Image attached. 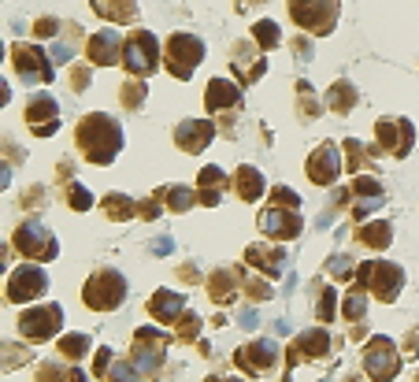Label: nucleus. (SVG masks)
<instances>
[{"mask_svg": "<svg viewBox=\"0 0 419 382\" xmlns=\"http://www.w3.org/2000/svg\"><path fill=\"white\" fill-rule=\"evenodd\" d=\"M375 138H378V149L386 156H394V160H404L415 149V126L404 115H383L375 123Z\"/></svg>", "mask_w": 419, "mask_h": 382, "instance_id": "nucleus-14", "label": "nucleus"}, {"mask_svg": "<svg viewBox=\"0 0 419 382\" xmlns=\"http://www.w3.org/2000/svg\"><path fill=\"white\" fill-rule=\"evenodd\" d=\"M204 382H245V378H234V375H208Z\"/></svg>", "mask_w": 419, "mask_h": 382, "instance_id": "nucleus-58", "label": "nucleus"}, {"mask_svg": "<svg viewBox=\"0 0 419 382\" xmlns=\"http://www.w3.org/2000/svg\"><path fill=\"white\" fill-rule=\"evenodd\" d=\"M22 119L37 138H52L60 130V100L52 93H34L22 108Z\"/></svg>", "mask_w": 419, "mask_h": 382, "instance_id": "nucleus-18", "label": "nucleus"}, {"mask_svg": "<svg viewBox=\"0 0 419 382\" xmlns=\"http://www.w3.org/2000/svg\"><path fill=\"white\" fill-rule=\"evenodd\" d=\"M334 349H338V341H334L331 331H326V323L323 327H308V331L293 334V341L286 345L282 382H290V371H293L297 364H323V360H331Z\"/></svg>", "mask_w": 419, "mask_h": 382, "instance_id": "nucleus-4", "label": "nucleus"}, {"mask_svg": "<svg viewBox=\"0 0 419 382\" xmlns=\"http://www.w3.org/2000/svg\"><path fill=\"white\" fill-rule=\"evenodd\" d=\"M357 268H360V263L352 260L349 253H334L331 260H326V275H331V279H342V282L357 279Z\"/></svg>", "mask_w": 419, "mask_h": 382, "instance_id": "nucleus-44", "label": "nucleus"}, {"mask_svg": "<svg viewBox=\"0 0 419 382\" xmlns=\"http://www.w3.org/2000/svg\"><path fill=\"white\" fill-rule=\"evenodd\" d=\"M360 364L368 371L371 382H394L401 375V364H404V353L397 349L394 338L386 334H371L364 341V353H360Z\"/></svg>", "mask_w": 419, "mask_h": 382, "instance_id": "nucleus-5", "label": "nucleus"}, {"mask_svg": "<svg viewBox=\"0 0 419 382\" xmlns=\"http://www.w3.org/2000/svg\"><path fill=\"white\" fill-rule=\"evenodd\" d=\"M175 145L182 152H189V156H201L208 145L215 141V123L212 119H182L175 126Z\"/></svg>", "mask_w": 419, "mask_h": 382, "instance_id": "nucleus-24", "label": "nucleus"}, {"mask_svg": "<svg viewBox=\"0 0 419 382\" xmlns=\"http://www.w3.org/2000/svg\"><path fill=\"white\" fill-rule=\"evenodd\" d=\"M34 382H74V364H60V360H41L37 364Z\"/></svg>", "mask_w": 419, "mask_h": 382, "instance_id": "nucleus-40", "label": "nucleus"}, {"mask_svg": "<svg viewBox=\"0 0 419 382\" xmlns=\"http://www.w3.org/2000/svg\"><path fill=\"white\" fill-rule=\"evenodd\" d=\"M352 186V204H349V212L357 223L364 219H371V212H378V208L386 204V190H383V182L371 178V175H357L349 182Z\"/></svg>", "mask_w": 419, "mask_h": 382, "instance_id": "nucleus-20", "label": "nucleus"}, {"mask_svg": "<svg viewBox=\"0 0 419 382\" xmlns=\"http://www.w3.org/2000/svg\"><path fill=\"white\" fill-rule=\"evenodd\" d=\"M264 190H267V182H264V175H260V167H253V164H241L238 171H234V193L241 197V201H260L264 197Z\"/></svg>", "mask_w": 419, "mask_h": 382, "instance_id": "nucleus-31", "label": "nucleus"}, {"mask_svg": "<svg viewBox=\"0 0 419 382\" xmlns=\"http://www.w3.org/2000/svg\"><path fill=\"white\" fill-rule=\"evenodd\" d=\"M171 249H175L171 238H156V242H152V253H171Z\"/></svg>", "mask_w": 419, "mask_h": 382, "instance_id": "nucleus-56", "label": "nucleus"}, {"mask_svg": "<svg viewBox=\"0 0 419 382\" xmlns=\"http://www.w3.org/2000/svg\"><path fill=\"white\" fill-rule=\"evenodd\" d=\"M160 63H164V48L156 41V34L145 30V26H138L123 41V67L134 78H149V74L160 71Z\"/></svg>", "mask_w": 419, "mask_h": 382, "instance_id": "nucleus-9", "label": "nucleus"}, {"mask_svg": "<svg viewBox=\"0 0 419 382\" xmlns=\"http://www.w3.org/2000/svg\"><path fill=\"white\" fill-rule=\"evenodd\" d=\"M204 108L208 112H234V108H241V86L234 82V78H222L215 74L212 82H208L204 89Z\"/></svg>", "mask_w": 419, "mask_h": 382, "instance_id": "nucleus-26", "label": "nucleus"}, {"mask_svg": "<svg viewBox=\"0 0 419 382\" xmlns=\"http://www.w3.org/2000/svg\"><path fill=\"white\" fill-rule=\"evenodd\" d=\"M312 294H316V315H319V323H334L338 320V305H342L338 286H331L326 279H316V282H312Z\"/></svg>", "mask_w": 419, "mask_h": 382, "instance_id": "nucleus-32", "label": "nucleus"}, {"mask_svg": "<svg viewBox=\"0 0 419 382\" xmlns=\"http://www.w3.org/2000/svg\"><path fill=\"white\" fill-rule=\"evenodd\" d=\"M11 249H15L19 256H26V260H34V263H52V260L60 256L56 234H52L41 219L19 223V227L11 230Z\"/></svg>", "mask_w": 419, "mask_h": 382, "instance_id": "nucleus-6", "label": "nucleus"}, {"mask_svg": "<svg viewBox=\"0 0 419 382\" xmlns=\"http://www.w3.org/2000/svg\"><path fill=\"white\" fill-rule=\"evenodd\" d=\"M293 52H297V60H300V63H305V60L312 56V52H308V41H305V37H300V41H293Z\"/></svg>", "mask_w": 419, "mask_h": 382, "instance_id": "nucleus-57", "label": "nucleus"}, {"mask_svg": "<svg viewBox=\"0 0 419 382\" xmlns=\"http://www.w3.org/2000/svg\"><path fill=\"white\" fill-rule=\"evenodd\" d=\"M123 41L126 37H119V30H112V26L89 34V41H86L89 63H93V67H115V63H123Z\"/></svg>", "mask_w": 419, "mask_h": 382, "instance_id": "nucleus-23", "label": "nucleus"}, {"mask_svg": "<svg viewBox=\"0 0 419 382\" xmlns=\"http://www.w3.org/2000/svg\"><path fill=\"white\" fill-rule=\"evenodd\" d=\"M241 279H245V268H238V263H227V268H215L212 275H208V297H212L215 308H230L234 301H238L241 294Z\"/></svg>", "mask_w": 419, "mask_h": 382, "instance_id": "nucleus-21", "label": "nucleus"}, {"mask_svg": "<svg viewBox=\"0 0 419 382\" xmlns=\"http://www.w3.org/2000/svg\"><path fill=\"white\" fill-rule=\"evenodd\" d=\"M271 204H282V208H300V197H297V190H290V186H274V190H271Z\"/></svg>", "mask_w": 419, "mask_h": 382, "instance_id": "nucleus-47", "label": "nucleus"}, {"mask_svg": "<svg viewBox=\"0 0 419 382\" xmlns=\"http://www.w3.org/2000/svg\"><path fill=\"white\" fill-rule=\"evenodd\" d=\"M319 382H334V378H319Z\"/></svg>", "mask_w": 419, "mask_h": 382, "instance_id": "nucleus-60", "label": "nucleus"}, {"mask_svg": "<svg viewBox=\"0 0 419 382\" xmlns=\"http://www.w3.org/2000/svg\"><path fill=\"white\" fill-rule=\"evenodd\" d=\"M368 297L360 286H349V294L342 297V320L349 323V338H364V320H368Z\"/></svg>", "mask_w": 419, "mask_h": 382, "instance_id": "nucleus-27", "label": "nucleus"}, {"mask_svg": "<svg viewBox=\"0 0 419 382\" xmlns=\"http://www.w3.org/2000/svg\"><path fill=\"white\" fill-rule=\"evenodd\" d=\"M342 152H345V171H357V175H360L364 167H371V160H375L383 149H378V145L371 149V145H364L360 138H345V141H342Z\"/></svg>", "mask_w": 419, "mask_h": 382, "instance_id": "nucleus-36", "label": "nucleus"}, {"mask_svg": "<svg viewBox=\"0 0 419 382\" xmlns=\"http://www.w3.org/2000/svg\"><path fill=\"white\" fill-rule=\"evenodd\" d=\"M201 63H204V41L197 34L178 30V34H171L164 41V67H167L171 78H178V82H186Z\"/></svg>", "mask_w": 419, "mask_h": 382, "instance_id": "nucleus-8", "label": "nucleus"}, {"mask_svg": "<svg viewBox=\"0 0 419 382\" xmlns=\"http://www.w3.org/2000/svg\"><path fill=\"white\" fill-rule=\"evenodd\" d=\"M89 4H93V11L100 19H108L115 26L138 19V0H89Z\"/></svg>", "mask_w": 419, "mask_h": 382, "instance_id": "nucleus-34", "label": "nucleus"}, {"mask_svg": "<svg viewBox=\"0 0 419 382\" xmlns=\"http://www.w3.org/2000/svg\"><path fill=\"white\" fill-rule=\"evenodd\" d=\"M71 45L67 41H56V45H52V60H56V63H63V60H71Z\"/></svg>", "mask_w": 419, "mask_h": 382, "instance_id": "nucleus-53", "label": "nucleus"}, {"mask_svg": "<svg viewBox=\"0 0 419 382\" xmlns=\"http://www.w3.org/2000/svg\"><path fill=\"white\" fill-rule=\"evenodd\" d=\"M71 89L74 93H86L89 89V71L86 67H71Z\"/></svg>", "mask_w": 419, "mask_h": 382, "instance_id": "nucleus-51", "label": "nucleus"}, {"mask_svg": "<svg viewBox=\"0 0 419 382\" xmlns=\"http://www.w3.org/2000/svg\"><path fill=\"white\" fill-rule=\"evenodd\" d=\"M245 268H253L260 275H267V279H282V271L290 268V256H286L282 245H267V242H253L245 249Z\"/></svg>", "mask_w": 419, "mask_h": 382, "instance_id": "nucleus-22", "label": "nucleus"}, {"mask_svg": "<svg viewBox=\"0 0 419 382\" xmlns=\"http://www.w3.org/2000/svg\"><path fill=\"white\" fill-rule=\"evenodd\" d=\"M74 145L93 167H108L115 156L123 152V126H119L115 115L89 112L74 126Z\"/></svg>", "mask_w": 419, "mask_h": 382, "instance_id": "nucleus-1", "label": "nucleus"}, {"mask_svg": "<svg viewBox=\"0 0 419 382\" xmlns=\"http://www.w3.org/2000/svg\"><path fill=\"white\" fill-rule=\"evenodd\" d=\"M360 100V89L349 82V78H342V82H334L331 89H326V108L338 112V115H349L352 108H357Z\"/></svg>", "mask_w": 419, "mask_h": 382, "instance_id": "nucleus-35", "label": "nucleus"}, {"mask_svg": "<svg viewBox=\"0 0 419 382\" xmlns=\"http://www.w3.org/2000/svg\"><path fill=\"white\" fill-rule=\"evenodd\" d=\"M297 100H300V119H319V100H316V93H312V86L300 78L297 82Z\"/></svg>", "mask_w": 419, "mask_h": 382, "instance_id": "nucleus-45", "label": "nucleus"}, {"mask_svg": "<svg viewBox=\"0 0 419 382\" xmlns=\"http://www.w3.org/2000/svg\"><path fill=\"white\" fill-rule=\"evenodd\" d=\"M282 360H286V349L274 338H253V341H245V345H238V353H234V367H238L241 375H253V378L279 371Z\"/></svg>", "mask_w": 419, "mask_h": 382, "instance_id": "nucleus-11", "label": "nucleus"}, {"mask_svg": "<svg viewBox=\"0 0 419 382\" xmlns=\"http://www.w3.org/2000/svg\"><path fill=\"white\" fill-rule=\"evenodd\" d=\"M357 242L364 249H375V253H383V249L394 245V227H390L386 219H364L357 227Z\"/></svg>", "mask_w": 419, "mask_h": 382, "instance_id": "nucleus-30", "label": "nucleus"}, {"mask_svg": "<svg viewBox=\"0 0 419 382\" xmlns=\"http://www.w3.org/2000/svg\"><path fill=\"white\" fill-rule=\"evenodd\" d=\"M89 349H93V338L82 334V331H78V334H63V338H60V345H56V353H60L63 360H71V364H78Z\"/></svg>", "mask_w": 419, "mask_h": 382, "instance_id": "nucleus-38", "label": "nucleus"}, {"mask_svg": "<svg viewBox=\"0 0 419 382\" xmlns=\"http://www.w3.org/2000/svg\"><path fill=\"white\" fill-rule=\"evenodd\" d=\"M104 216H108L112 223H126V219H134L141 216V201H134V197H126L119 190H112V193H104Z\"/></svg>", "mask_w": 419, "mask_h": 382, "instance_id": "nucleus-33", "label": "nucleus"}, {"mask_svg": "<svg viewBox=\"0 0 419 382\" xmlns=\"http://www.w3.org/2000/svg\"><path fill=\"white\" fill-rule=\"evenodd\" d=\"M241 294L253 301V305H264V301L274 297V286H271L267 275H245V279H241Z\"/></svg>", "mask_w": 419, "mask_h": 382, "instance_id": "nucleus-39", "label": "nucleus"}, {"mask_svg": "<svg viewBox=\"0 0 419 382\" xmlns=\"http://www.w3.org/2000/svg\"><path fill=\"white\" fill-rule=\"evenodd\" d=\"M415 382H419V371H415Z\"/></svg>", "mask_w": 419, "mask_h": 382, "instance_id": "nucleus-61", "label": "nucleus"}, {"mask_svg": "<svg viewBox=\"0 0 419 382\" xmlns=\"http://www.w3.org/2000/svg\"><path fill=\"white\" fill-rule=\"evenodd\" d=\"M260 230L267 234L271 242H293L305 230V219H300V208H282V204H267L260 212Z\"/></svg>", "mask_w": 419, "mask_h": 382, "instance_id": "nucleus-17", "label": "nucleus"}, {"mask_svg": "<svg viewBox=\"0 0 419 382\" xmlns=\"http://www.w3.org/2000/svg\"><path fill=\"white\" fill-rule=\"evenodd\" d=\"M112 360H115V353H112L108 345H104V349L97 353V360H93V375H97V378H104V375H108V364H112Z\"/></svg>", "mask_w": 419, "mask_h": 382, "instance_id": "nucleus-49", "label": "nucleus"}, {"mask_svg": "<svg viewBox=\"0 0 419 382\" xmlns=\"http://www.w3.org/2000/svg\"><path fill=\"white\" fill-rule=\"evenodd\" d=\"M156 201H160L167 212H175V216H182V212H189L193 204H201V197H197V186H182V182H171V186H160L152 193Z\"/></svg>", "mask_w": 419, "mask_h": 382, "instance_id": "nucleus-29", "label": "nucleus"}, {"mask_svg": "<svg viewBox=\"0 0 419 382\" xmlns=\"http://www.w3.org/2000/svg\"><path fill=\"white\" fill-rule=\"evenodd\" d=\"M230 71H234V78H238L241 86L260 82L264 71H267L264 48H260L256 41H238V45H234V52H230Z\"/></svg>", "mask_w": 419, "mask_h": 382, "instance_id": "nucleus-19", "label": "nucleus"}, {"mask_svg": "<svg viewBox=\"0 0 419 382\" xmlns=\"http://www.w3.org/2000/svg\"><path fill=\"white\" fill-rule=\"evenodd\" d=\"M290 19L305 34L326 37L338 26V0H290Z\"/></svg>", "mask_w": 419, "mask_h": 382, "instance_id": "nucleus-12", "label": "nucleus"}, {"mask_svg": "<svg viewBox=\"0 0 419 382\" xmlns=\"http://www.w3.org/2000/svg\"><path fill=\"white\" fill-rule=\"evenodd\" d=\"M126 294H130V282H126V275L119 268H97L86 279V286H82V305L89 312L108 315L115 308H123Z\"/></svg>", "mask_w": 419, "mask_h": 382, "instance_id": "nucleus-3", "label": "nucleus"}, {"mask_svg": "<svg viewBox=\"0 0 419 382\" xmlns=\"http://www.w3.org/2000/svg\"><path fill=\"white\" fill-rule=\"evenodd\" d=\"M48 271L41 263H19L15 271H8V282H4V301L8 305H30V301H41L48 294Z\"/></svg>", "mask_w": 419, "mask_h": 382, "instance_id": "nucleus-10", "label": "nucleus"}, {"mask_svg": "<svg viewBox=\"0 0 419 382\" xmlns=\"http://www.w3.org/2000/svg\"><path fill=\"white\" fill-rule=\"evenodd\" d=\"M11 345H15V341H8V345H4V367H11V364H26V360H30V353H26V349H11Z\"/></svg>", "mask_w": 419, "mask_h": 382, "instance_id": "nucleus-50", "label": "nucleus"}, {"mask_svg": "<svg viewBox=\"0 0 419 382\" xmlns=\"http://www.w3.org/2000/svg\"><path fill=\"white\" fill-rule=\"evenodd\" d=\"M145 378L149 375L141 371L134 360H119V357L108 364V375H104V382H145Z\"/></svg>", "mask_w": 419, "mask_h": 382, "instance_id": "nucleus-42", "label": "nucleus"}, {"mask_svg": "<svg viewBox=\"0 0 419 382\" xmlns=\"http://www.w3.org/2000/svg\"><path fill=\"white\" fill-rule=\"evenodd\" d=\"M145 97H149V86H145V78H134L130 74L126 82H123V89H119V100H123V108H141L145 104Z\"/></svg>", "mask_w": 419, "mask_h": 382, "instance_id": "nucleus-43", "label": "nucleus"}, {"mask_svg": "<svg viewBox=\"0 0 419 382\" xmlns=\"http://www.w3.org/2000/svg\"><path fill=\"white\" fill-rule=\"evenodd\" d=\"M93 204H97L93 193H89L82 182H71V186H67V208H71V212H89Z\"/></svg>", "mask_w": 419, "mask_h": 382, "instance_id": "nucleus-46", "label": "nucleus"}, {"mask_svg": "<svg viewBox=\"0 0 419 382\" xmlns=\"http://www.w3.org/2000/svg\"><path fill=\"white\" fill-rule=\"evenodd\" d=\"M342 171H345V152L338 149L334 141H323L312 149V156L305 160V175L312 186H334L338 178H342Z\"/></svg>", "mask_w": 419, "mask_h": 382, "instance_id": "nucleus-15", "label": "nucleus"}, {"mask_svg": "<svg viewBox=\"0 0 419 382\" xmlns=\"http://www.w3.org/2000/svg\"><path fill=\"white\" fill-rule=\"evenodd\" d=\"M253 41L264 48V52L279 48V45H282V30H279V22H274V19H256V22H253Z\"/></svg>", "mask_w": 419, "mask_h": 382, "instance_id": "nucleus-41", "label": "nucleus"}, {"mask_svg": "<svg viewBox=\"0 0 419 382\" xmlns=\"http://www.w3.org/2000/svg\"><path fill=\"white\" fill-rule=\"evenodd\" d=\"M201 331H204V320H201L197 312H189V308L182 312V315H178V323L171 327L175 341H182V345H193V341L201 338Z\"/></svg>", "mask_w": 419, "mask_h": 382, "instance_id": "nucleus-37", "label": "nucleus"}, {"mask_svg": "<svg viewBox=\"0 0 419 382\" xmlns=\"http://www.w3.org/2000/svg\"><path fill=\"white\" fill-rule=\"evenodd\" d=\"M230 182H227V171H222L219 164H208L201 167V175H197V197H201V204L204 208H215L222 201V190H227Z\"/></svg>", "mask_w": 419, "mask_h": 382, "instance_id": "nucleus-28", "label": "nucleus"}, {"mask_svg": "<svg viewBox=\"0 0 419 382\" xmlns=\"http://www.w3.org/2000/svg\"><path fill=\"white\" fill-rule=\"evenodd\" d=\"M60 30H63V22H60L56 15H45V19L34 22V34H37V37H48V41H52V37H56Z\"/></svg>", "mask_w": 419, "mask_h": 382, "instance_id": "nucleus-48", "label": "nucleus"}, {"mask_svg": "<svg viewBox=\"0 0 419 382\" xmlns=\"http://www.w3.org/2000/svg\"><path fill=\"white\" fill-rule=\"evenodd\" d=\"M149 315H152V323H160V327H175L178 323V315L186 312V294L182 289H167L160 286L156 294L149 297Z\"/></svg>", "mask_w": 419, "mask_h": 382, "instance_id": "nucleus-25", "label": "nucleus"}, {"mask_svg": "<svg viewBox=\"0 0 419 382\" xmlns=\"http://www.w3.org/2000/svg\"><path fill=\"white\" fill-rule=\"evenodd\" d=\"M415 353H419V327L404 338V357H415Z\"/></svg>", "mask_w": 419, "mask_h": 382, "instance_id": "nucleus-54", "label": "nucleus"}, {"mask_svg": "<svg viewBox=\"0 0 419 382\" xmlns=\"http://www.w3.org/2000/svg\"><path fill=\"white\" fill-rule=\"evenodd\" d=\"M8 63H11V71H15V78H22V82H52V56H45V48H37V45H26V41H15L8 52Z\"/></svg>", "mask_w": 419, "mask_h": 382, "instance_id": "nucleus-13", "label": "nucleus"}, {"mask_svg": "<svg viewBox=\"0 0 419 382\" xmlns=\"http://www.w3.org/2000/svg\"><path fill=\"white\" fill-rule=\"evenodd\" d=\"M241 327H245V331H256V327H260V315H256V305H248L245 312H241V320H238Z\"/></svg>", "mask_w": 419, "mask_h": 382, "instance_id": "nucleus-52", "label": "nucleus"}, {"mask_svg": "<svg viewBox=\"0 0 419 382\" xmlns=\"http://www.w3.org/2000/svg\"><path fill=\"white\" fill-rule=\"evenodd\" d=\"M241 8H260V4H267V0H238Z\"/></svg>", "mask_w": 419, "mask_h": 382, "instance_id": "nucleus-59", "label": "nucleus"}, {"mask_svg": "<svg viewBox=\"0 0 419 382\" xmlns=\"http://www.w3.org/2000/svg\"><path fill=\"white\" fill-rule=\"evenodd\" d=\"M178 279H182V282H197V268H193V263H182V268H178Z\"/></svg>", "mask_w": 419, "mask_h": 382, "instance_id": "nucleus-55", "label": "nucleus"}, {"mask_svg": "<svg viewBox=\"0 0 419 382\" xmlns=\"http://www.w3.org/2000/svg\"><path fill=\"white\" fill-rule=\"evenodd\" d=\"M63 331V308L56 301H48V305H37V308H26L19 315V334L26 341H48Z\"/></svg>", "mask_w": 419, "mask_h": 382, "instance_id": "nucleus-16", "label": "nucleus"}, {"mask_svg": "<svg viewBox=\"0 0 419 382\" xmlns=\"http://www.w3.org/2000/svg\"><path fill=\"white\" fill-rule=\"evenodd\" d=\"M175 341V334L160 331V323H149V327H138L134 341H130V360H134L149 378L156 371H164V360H167V345Z\"/></svg>", "mask_w": 419, "mask_h": 382, "instance_id": "nucleus-7", "label": "nucleus"}, {"mask_svg": "<svg viewBox=\"0 0 419 382\" xmlns=\"http://www.w3.org/2000/svg\"><path fill=\"white\" fill-rule=\"evenodd\" d=\"M404 268L394 260H383V256H375V260H364L360 268H357V279H352V286H360L364 294H371L375 301H383V305H394V301L401 297V289H404Z\"/></svg>", "mask_w": 419, "mask_h": 382, "instance_id": "nucleus-2", "label": "nucleus"}]
</instances>
